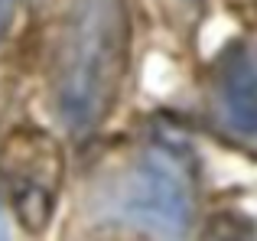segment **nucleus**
Wrapping results in <instances>:
<instances>
[{"label": "nucleus", "instance_id": "4", "mask_svg": "<svg viewBox=\"0 0 257 241\" xmlns=\"http://www.w3.org/2000/svg\"><path fill=\"white\" fill-rule=\"evenodd\" d=\"M212 101L218 120L234 137L257 140V49L234 43L212 72Z\"/></svg>", "mask_w": 257, "mask_h": 241}, {"label": "nucleus", "instance_id": "2", "mask_svg": "<svg viewBox=\"0 0 257 241\" xmlns=\"http://www.w3.org/2000/svg\"><path fill=\"white\" fill-rule=\"evenodd\" d=\"M111 209L124 225L160 238H179L195 215L192 179L186 166L160 147H150L117 176Z\"/></svg>", "mask_w": 257, "mask_h": 241}, {"label": "nucleus", "instance_id": "5", "mask_svg": "<svg viewBox=\"0 0 257 241\" xmlns=\"http://www.w3.org/2000/svg\"><path fill=\"white\" fill-rule=\"evenodd\" d=\"M13 17H17V0H0V43H4L7 33H10Z\"/></svg>", "mask_w": 257, "mask_h": 241}, {"label": "nucleus", "instance_id": "1", "mask_svg": "<svg viewBox=\"0 0 257 241\" xmlns=\"http://www.w3.org/2000/svg\"><path fill=\"white\" fill-rule=\"evenodd\" d=\"M127 0H72L56 33L49 95L59 124L72 137L94 134L117 108L131 72Z\"/></svg>", "mask_w": 257, "mask_h": 241}, {"label": "nucleus", "instance_id": "3", "mask_svg": "<svg viewBox=\"0 0 257 241\" xmlns=\"http://www.w3.org/2000/svg\"><path fill=\"white\" fill-rule=\"evenodd\" d=\"M65 176V157L59 140L36 124H23L0 144V179L13 218L30 235H43L52 225Z\"/></svg>", "mask_w": 257, "mask_h": 241}]
</instances>
